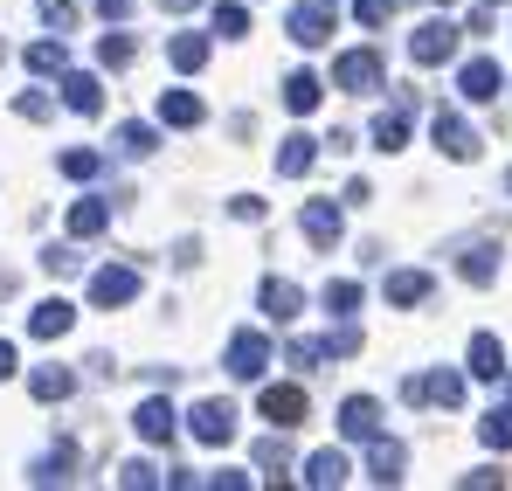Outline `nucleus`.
<instances>
[{
    "label": "nucleus",
    "mask_w": 512,
    "mask_h": 491,
    "mask_svg": "<svg viewBox=\"0 0 512 491\" xmlns=\"http://www.w3.org/2000/svg\"><path fill=\"white\" fill-rule=\"evenodd\" d=\"M187 436H194V443H208V450H229V443H236V409H229L222 395L194 402V409H187Z\"/></svg>",
    "instance_id": "obj_1"
},
{
    "label": "nucleus",
    "mask_w": 512,
    "mask_h": 491,
    "mask_svg": "<svg viewBox=\"0 0 512 491\" xmlns=\"http://www.w3.org/2000/svg\"><path fill=\"white\" fill-rule=\"evenodd\" d=\"M402 402H416V409H457L464 402V374H450V367H436V374H409L402 381Z\"/></svg>",
    "instance_id": "obj_2"
},
{
    "label": "nucleus",
    "mask_w": 512,
    "mask_h": 491,
    "mask_svg": "<svg viewBox=\"0 0 512 491\" xmlns=\"http://www.w3.org/2000/svg\"><path fill=\"white\" fill-rule=\"evenodd\" d=\"M132 298H139V270H132V263H104V270H90V305L118 312V305H132Z\"/></svg>",
    "instance_id": "obj_3"
},
{
    "label": "nucleus",
    "mask_w": 512,
    "mask_h": 491,
    "mask_svg": "<svg viewBox=\"0 0 512 491\" xmlns=\"http://www.w3.org/2000/svg\"><path fill=\"white\" fill-rule=\"evenodd\" d=\"M284 35H291L298 49H326V42H333V7H326V0H298L291 21H284Z\"/></svg>",
    "instance_id": "obj_4"
},
{
    "label": "nucleus",
    "mask_w": 512,
    "mask_h": 491,
    "mask_svg": "<svg viewBox=\"0 0 512 491\" xmlns=\"http://www.w3.org/2000/svg\"><path fill=\"white\" fill-rule=\"evenodd\" d=\"M457 21H423L416 35H409V63H423V70H436V63H450L457 56Z\"/></svg>",
    "instance_id": "obj_5"
},
{
    "label": "nucleus",
    "mask_w": 512,
    "mask_h": 491,
    "mask_svg": "<svg viewBox=\"0 0 512 491\" xmlns=\"http://www.w3.org/2000/svg\"><path fill=\"white\" fill-rule=\"evenodd\" d=\"M256 415H263L270 429H298V422H305V388H298V381H270V388L256 395Z\"/></svg>",
    "instance_id": "obj_6"
},
{
    "label": "nucleus",
    "mask_w": 512,
    "mask_h": 491,
    "mask_svg": "<svg viewBox=\"0 0 512 491\" xmlns=\"http://www.w3.org/2000/svg\"><path fill=\"white\" fill-rule=\"evenodd\" d=\"M381 49H346L340 63H333V83L340 90H353V97H367V90H381Z\"/></svg>",
    "instance_id": "obj_7"
},
{
    "label": "nucleus",
    "mask_w": 512,
    "mask_h": 491,
    "mask_svg": "<svg viewBox=\"0 0 512 491\" xmlns=\"http://www.w3.org/2000/svg\"><path fill=\"white\" fill-rule=\"evenodd\" d=\"M429 139H436V153H443V160H478V132H471L457 111H436Z\"/></svg>",
    "instance_id": "obj_8"
},
{
    "label": "nucleus",
    "mask_w": 512,
    "mask_h": 491,
    "mask_svg": "<svg viewBox=\"0 0 512 491\" xmlns=\"http://www.w3.org/2000/svg\"><path fill=\"white\" fill-rule=\"evenodd\" d=\"M298 229H305V243H312V249H340V236H346V215L333 208V201H305Z\"/></svg>",
    "instance_id": "obj_9"
},
{
    "label": "nucleus",
    "mask_w": 512,
    "mask_h": 491,
    "mask_svg": "<svg viewBox=\"0 0 512 491\" xmlns=\"http://www.w3.org/2000/svg\"><path fill=\"white\" fill-rule=\"evenodd\" d=\"M263 367H270V339L263 332H236L229 339V374L236 381H263Z\"/></svg>",
    "instance_id": "obj_10"
},
{
    "label": "nucleus",
    "mask_w": 512,
    "mask_h": 491,
    "mask_svg": "<svg viewBox=\"0 0 512 491\" xmlns=\"http://www.w3.org/2000/svg\"><path fill=\"white\" fill-rule=\"evenodd\" d=\"M340 436L374 443V436H381V402H374V395H346L340 402Z\"/></svg>",
    "instance_id": "obj_11"
},
{
    "label": "nucleus",
    "mask_w": 512,
    "mask_h": 491,
    "mask_svg": "<svg viewBox=\"0 0 512 491\" xmlns=\"http://www.w3.org/2000/svg\"><path fill=\"white\" fill-rule=\"evenodd\" d=\"M256 305H263V312H270L277 326H291V319L305 312V291H298L291 277H263V291H256Z\"/></svg>",
    "instance_id": "obj_12"
},
{
    "label": "nucleus",
    "mask_w": 512,
    "mask_h": 491,
    "mask_svg": "<svg viewBox=\"0 0 512 491\" xmlns=\"http://www.w3.org/2000/svg\"><path fill=\"white\" fill-rule=\"evenodd\" d=\"M499 83H506V70H499L492 56H471V63L457 70V90H464L471 104H492V97H499Z\"/></svg>",
    "instance_id": "obj_13"
},
{
    "label": "nucleus",
    "mask_w": 512,
    "mask_h": 491,
    "mask_svg": "<svg viewBox=\"0 0 512 491\" xmlns=\"http://www.w3.org/2000/svg\"><path fill=\"white\" fill-rule=\"evenodd\" d=\"M388 305H402V312H416V305H429V291H436V277L429 270H388Z\"/></svg>",
    "instance_id": "obj_14"
},
{
    "label": "nucleus",
    "mask_w": 512,
    "mask_h": 491,
    "mask_svg": "<svg viewBox=\"0 0 512 491\" xmlns=\"http://www.w3.org/2000/svg\"><path fill=\"white\" fill-rule=\"evenodd\" d=\"M402 471H409V450H402L395 436H374V450H367V478H374V485H402Z\"/></svg>",
    "instance_id": "obj_15"
},
{
    "label": "nucleus",
    "mask_w": 512,
    "mask_h": 491,
    "mask_svg": "<svg viewBox=\"0 0 512 491\" xmlns=\"http://www.w3.org/2000/svg\"><path fill=\"white\" fill-rule=\"evenodd\" d=\"M208 118V104L194 97V90H160V125H173V132H194Z\"/></svg>",
    "instance_id": "obj_16"
},
{
    "label": "nucleus",
    "mask_w": 512,
    "mask_h": 491,
    "mask_svg": "<svg viewBox=\"0 0 512 491\" xmlns=\"http://www.w3.org/2000/svg\"><path fill=\"white\" fill-rule=\"evenodd\" d=\"M132 429H139V443H173V402H139L132 409Z\"/></svg>",
    "instance_id": "obj_17"
},
{
    "label": "nucleus",
    "mask_w": 512,
    "mask_h": 491,
    "mask_svg": "<svg viewBox=\"0 0 512 491\" xmlns=\"http://www.w3.org/2000/svg\"><path fill=\"white\" fill-rule=\"evenodd\" d=\"M319 97H326V83L312 77V70H291V77H284V111H291V118H312Z\"/></svg>",
    "instance_id": "obj_18"
},
{
    "label": "nucleus",
    "mask_w": 512,
    "mask_h": 491,
    "mask_svg": "<svg viewBox=\"0 0 512 491\" xmlns=\"http://www.w3.org/2000/svg\"><path fill=\"white\" fill-rule=\"evenodd\" d=\"M312 160H319V139H312V132H291V139L277 146V173H284V180H305Z\"/></svg>",
    "instance_id": "obj_19"
},
{
    "label": "nucleus",
    "mask_w": 512,
    "mask_h": 491,
    "mask_svg": "<svg viewBox=\"0 0 512 491\" xmlns=\"http://www.w3.org/2000/svg\"><path fill=\"white\" fill-rule=\"evenodd\" d=\"M457 277L464 284H492L499 277V243H464L457 249Z\"/></svg>",
    "instance_id": "obj_20"
},
{
    "label": "nucleus",
    "mask_w": 512,
    "mask_h": 491,
    "mask_svg": "<svg viewBox=\"0 0 512 491\" xmlns=\"http://www.w3.org/2000/svg\"><path fill=\"white\" fill-rule=\"evenodd\" d=\"M367 139H374L381 153H402V146H409V90H402V104H395V111H381V118H374V132H367Z\"/></svg>",
    "instance_id": "obj_21"
},
{
    "label": "nucleus",
    "mask_w": 512,
    "mask_h": 491,
    "mask_svg": "<svg viewBox=\"0 0 512 491\" xmlns=\"http://www.w3.org/2000/svg\"><path fill=\"white\" fill-rule=\"evenodd\" d=\"M63 104H70V111H84V118H97V111H104L97 77H90V70H63Z\"/></svg>",
    "instance_id": "obj_22"
},
{
    "label": "nucleus",
    "mask_w": 512,
    "mask_h": 491,
    "mask_svg": "<svg viewBox=\"0 0 512 491\" xmlns=\"http://www.w3.org/2000/svg\"><path fill=\"white\" fill-rule=\"evenodd\" d=\"M70 326H77V305H63V298L35 305V319H28V332H35V339H63Z\"/></svg>",
    "instance_id": "obj_23"
},
{
    "label": "nucleus",
    "mask_w": 512,
    "mask_h": 491,
    "mask_svg": "<svg viewBox=\"0 0 512 491\" xmlns=\"http://www.w3.org/2000/svg\"><path fill=\"white\" fill-rule=\"evenodd\" d=\"M471 374H478V381H506V346H499L492 332L471 339Z\"/></svg>",
    "instance_id": "obj_24"
},
{
    "label": "nucleus",
    "mask_w": 512,
    "mask_h": 491,
    "mask_svg": "<svg viewBox=\"0 0 512 491\" xmlns=\"http://www.w3.org/2000/svg\"><path fill=\"white\" fill-rule=\"evenodd\" d=\"M305 485H346V450H312L305 457Z\"/></svg>",
    "instance_id": "obj_25"
},
{
    "label": "nucleus",
    "mask_w": 512,
    "mask_h": 491,
    "mask_svg": "<svg viewBox=\"0 0 512 491\" xmlns=\"http://www.w3.org/2000/svg\"><path fill=\"white\" fill-rule=\"evenodd\" d=\"M28 388H35V402H63V395H77V374L70 367H35Z\"/></svg>",
    "instance_id": "obj_26"
},
{
    "label": "nucleus",
    "mask_w": 512,
    "mask_h": 491,
    "mask_svg": "<svg viewBox=\"0 0 512 491\" xmlns=\"http://www.w3.org/2000/svg\"><path fill=\"white\" fill-rule=\"evenodd\" d=\"M70 464H77V443H56V450H42V457H35V471H28V478H35V485H63V478H70Z\"/></svg>",
    "instance_id": "obj_27"
},
{
    "label": "nucleus",
    "mask_w": 512,
    "mask_h": 491,
    "mask_svg": "<svg viewBox=\"0 0 512 491\" xmlns=\"http://www.w3.org/2000/svg\"><path fill=\"white\" fill-rule=\"evenodd\" d=\"M167 63L180 70V77H194V70L208 63V35H173V42H167Z\"/></svg>",
    "instance_id": "obj_28"
},
{
    "label": "nucleus",
    "mask_w": 512,
    "mask_h": 491,
    "mask_svg": "<svg viewBox=\"0 0 512 491\" xmlns=\"http://www.w3.org/2000/svg\"><path fill=\"white\" fill-rule=\"evenodd\" d=\"M104 229H111V201H97V194H90V201L70 208V236H104Z\"/></svg>",
    "instance_id": "obj_29"
},
{
    "label": "nucleus",
    "mask_w": 512,
    "mask_h": 491,
    "mask_svg": "<svg viewBox=\"0 0 512 491\" xmlns=\"http://www.w3.org/2000/svg\"><path fill=\"white\" fill-rule=\"evenodd\" d=\"M28 70H35V77H63V70H70L63 35H56V42H28Z\"/></svg>",
    "instance_id": "obj_30"
},
{
    "label": "nucleus",
    "mask_w": 512,
    "mask_h": 491,
    "mask_svg": "<svg viewBox=\"0 0 512 491\" xmlns=\"http://www.w3.org/2000/svg\"><path fill=\"white\" fill-rule=\"evenodd\" d=\"M153 146H160V139H153L146 118H125V125H118V153H125V160H146Z\"/></svg>",
    "instance_id": "obj_31"
},
{
    "label": "nucleus",
    "mask_w": 512,
    "mask_h": 491,
    "mask_svg": "<svg viewBox=\"0 0 512 491\" xmlns=\"http://www.w3.org/2000/svg\"><path fill=\"white\" fill-rule=\"evenodd\" d=\"M478 443H485V450H512V409H485L478 415Z\"/></svg>",
    "instance_id": "obj_32"
},
{
    "label": "nucleus",
    "mask_w": 512,
    "mask_h": 491,
    "mask_svg": "<svg viewBox=\"0 0 512 491\" xmlns=\"http://www.w3.org/2000/svg\"><path fill=\"white\" fill-rule=\"evenodd\" d=\"M319 305H326V312H333V319H353V312H360V284H353V277H333V284H326V298H319Z\"/></svg>",
    "instance_id": "obj_33"
},
{
    "label": "nucleus",
    "mask_w": 512,
    "mask_h": 491,
    "mask_svg": "<svg viewBox=\"0 0 512 491\" xmlns=\"http://www.w3.org/2000/svg\"><path fill=\"white\" fill-rule=\"evenodd\" d=\"M284 464H291V450H284V429H277V436H263V443H256V471L277 485V478H284Z\"/></svg>",
    "instance_id": "obj_34"
},
{
    "label": "nucleus",
    "mask_w": 512,
    "mask_h": 491,
    "mask_svg": "<svg viewBox=\"0 0 512 491\" xmlns=\"http://www.w3.org/2000/svg\"><path fill=\"white\" fill-rule=\"evenodd\" d=\"M56 173H70V180H97V173H104V153H90V146H70V153L56 160Z\"/></svg>",
    "instance_id": "obj_35"
},
{
    "label": "nucleus",
    "mask_w": 512,
    "mask_h": 491,
    "mask_svg": "<svg viewBox=\"0 0 512 491\" xmlns=\"http://www.w3.org/2000/svg\"><path fill=\"white\" fill-rule=\"evenodd\" d=\"M215 35H229V42H243V35H250V14H243V0H215Z\"/></svg>",
    "instance_id": "obj_36"
},
{
    "label": "nucleus",
    "mask_w": 512,
    "mask_h": 491,
    "mask_svg": "<svg viewBox=\"0 0 512 491\" xmlns=\"http://www.w3.org/2000/svg\"><path fill=\"white\" fill-rule=\"evenodd\" d=\"M132 56H139V49H132V35H104V42H97V63H104V70H125Z\"/></svg>",
    "instance_id": "obj_37"
},
{
    "label": "nucleus",
    "mask_w": 512,
    "mask_h": 491,
    "mask_svg": "<svg viewBox=\"0 0 512 491\" xmlns=\"http://www.w3.org/2000/svg\"><path fill=\"white\" fill-rule=\"evenodd\" d=\"M333 353H326V339H291V367L298 374H312V367H326Z\"/></svg>",
    "instance_id": "obj_38"
},
{
    "label": "nucleus",
    "mask_w": 512,
    "mask_h": 491,
    "mask_svg": "<svg viewBox=\"0 0 512 491\" xmlns=\"http://www.w3.org/2000/svg\"><path fill=\"white\" fill-rule=\"evenodd\" d=\"M118 485L146 491V485H167V471H153V464H146V457H132V464H118Z\"/></svg>",
    "instance_id": "obj_39"
},
{
    "label": "nucleus",
    "mask_w": 512,
    "mask_h": 491,
    "mask_svg": "<svg viewBox=\"0 0 512 491\" xmlns=\"http://www.w3.org/2000/svg\"><path fill=\"white\" fill-rule=\"evenodd\" d=\"M42 270H49V277H77V270H84V256H77L70 243H63V249H42Z\"/></svg>",
    "instance_id": "obj_40"
},
{
    "label": "nucleus",
    "mask_w": 512,
    "mask_h": 491,
    "mask_svg": "<svg viewBox=\"0 0 512 491\" xmlns=\"http://www.w3.org/2000/svg\"><path fill=\"white\" fill-rule=\"evenodd\" d=\"M14 111H21V118H56L49 90H21V97H14Z\"/></svg>",
    "instance_id": "obj_41"
},
{
    "label": "nucleus",
    "mask_w": 512,
    "mask_h": 491,
    "mask_svg": "<svg viewBox=\"0 0 512 491\" xmlns=\"http://www.w3.org/2000/svg\"><path fill=\"white\" fill-rule=\"evenodd\" d=\"M388 14H395V0H353V21H360V28H381Z\"/></svg>",
    "instance_id": "obj_42"
},
{
    "label": "nucleus",
    "mask_w": 512,
    "mask_h": 491,
    "mask_svg": "<svg viewBox=\"0 0 512 491\" xmlns=\"http://www.w3.org/2000/svg\"><path fill=\"white\" fill-rule=\"evenodd\" d=\"M35 7H42V21H49V28H70V21H77V7H70V0H35Z\"/></svg>",
    "instance_id": "obj_43"
},
{
    "label": "nucleus",
    "mask_w": 512,
    "mask_h": 491,
    "mask_svg": "<svg viewBox=\"0 0 512 491\" xmlns=\"http://www.w3.org/2000/svg\"><path fill=\"white\" fill-rule=\"evenodd\" d=\"M229 215H236V222H263V201H256V194H236Z\"/></svg>",
    "instance_id": "obj_44"
},
{
    "label": "nucleus",
    "mask_w": 512,
    "mask_h": 491,
    "mask_svg": "<svg viewBox=\"0 0 512 491\" xmlns=\"http://www.w3.org/2000/svg\"><path fill=\"white\" fill-rule=\"evenodd\" d=\"M97 14L104 21H132V0H97Z\"/></svg>",
    "instance_id": "obj_45"
},
{
    "label": "nucleus",
    "mask_w": 512,
    "mask_h": 491,
    "mask_svg": "<svg viewBox=\"0 0 512 491\" xmlns=\"http://www.w3.org/2000/svg\"><path fill=\"white\" fill-rule=\"evenodd\" d=\"M7 374H14V346L0 339V381H7Z\"/></svg>",
    "instance_id": "obj_46"
},
{
    "label": "nucleus",
    "mask_w": 512,
    "mask_h": 491,
    "mask_svg": "<svg viewBox=\"0 0 512 491\" xmlns=\"http://www.w3.org/2000/svg\"><path fill=\"white\" fill-rule=\"evenodd\" d=\"M160 7H167V14H187V7H201V0H160Z\"/></svg>",
    "instance_id": "obj_47"
},
{
    "label": "nucleus",
    "mask_w": 512,
    "mask_h": 491,
    "mask_svg": "<svg viewBox=\"0 0 512 491\" xmlns=\"http://www.w3.org/2000/svg\"><path fill=\"white\" fill-rule=\"evenodd\" d=\"M506 194H512V166H506Z\"/></svg>",
    "instance_id": "obj_48"
},
{
    "label": "nucleus",
    "mask_w": 512,
    "mask_h": 491,
    "mask_svg": "<svg viewBox=\"0 0 512 491\" xmlns=\"http://www.w3.org/2000/svg\"><path fill=\"white\" fill-rule=\"evenodd\" d=\"M436 7H450V0H436Z\"/></svg>",
    "instance_id": "obj_49"
},
{
    "label": "nucleus",
    "mask_w": 512,
    "mask_h": 491,
    "mask_svg": "<svg viewBox=\"0 0 512 491\" xmlns=\"http://www.w3.org/2000/svg\"><path fill=\"white\" fill-rule=\"evenodd\" d=\"M492 7H499V0H492Z\"/></svg>",
    "instance_id": "obj_50"
},
{
    "label": "nucleus",
    "mask_w": 512,
    "mask_h": 491,
    "mask_svg": "<svg viewBox=\"0 0 512 491\" xmlns=\"http://www.w3.org/2000/svg\"><path fill=\"white\" fill-rule=\"evenodd\" d=\"M506 388H512V381H506Z\"/></svg>",
    "instance_id": "obj_51"
}]
</instances>
